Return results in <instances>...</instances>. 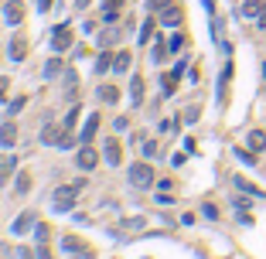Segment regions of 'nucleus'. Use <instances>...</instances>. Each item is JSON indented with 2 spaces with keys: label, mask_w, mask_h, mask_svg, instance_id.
<instances>
[{
  "label": "nucleus",
  "mask_w": 266,
  "mask_h": 259,
  "mask_svg": "<svg viewBox=\"0 0 266 259\" xmlns=\"http://www.w3.org/2000/svg\"><path fill=\"white\" fill-rule=\"evenodd\" d=\"M85 181H89V178H75L72 184L58 188V191H55V198H51V208H55V212H69L72 205H75V194H79L82 188H85Z\"/></svg>",
  "instance_id": "obj_1"
},
{
  "label": "nucleus",
  "mask_w": 266,
  "mask_h": 259,
  "mask_svg": "<svg viewBox=\"0 0 266 259\" xmlns=\"http://www.w3.org/2000/svg\"><path fill=\"white\" fill-rule=\"evenodd\" d=\"M130 184H133V188H151L154 184V167L143 164V160L133 164V167H130Z\"/></svg>",
  "instance_id": "obj_2"
},
{
  "label": "nucleus",
  "mask_w": 266,
  "mask_h": 259,
  "mask_svg": "<svg viewBox=\"0 0 266 259\" xmlns=\"http://www.w3.org/2000/svg\"><path fill=\"white\" fill-rule=\"evenodd\" d=\"M69 45H72V31H69V24L55 27V34H51V48H55V51H69Z\"/></svg>",
  "instance_id": "obj_3"
},
{
  "label": "nucleus",
  "mask_w": 266,
  "mask_h": 259,
  "mask_svg": "<svg viewBox=\"0 0 266 259\" xmlns=\"http://www.w3.org/2000/svg\"><path fill=\"white\" fill-rule=\"evenodd\" d=\"M4 21L11 24V27L24 21V4H21V0H7V7H4Z\"/></svg>",
  "instance_id": "obj_4"
},
{
  "label": "nucleus",
  "mask_w": 266,
  "mask_h": 259,
  "mask_svg": "<svg viewBox=\"0 0 266 259\" xmlns=\"http://www.w3.org/2000/svg\"><path fill=\"white\" fill-rule=\"evenodd\" d=\"M75 164H79L82 170H93L96 164H99V154H96L93 147H82L79 154H75Z\"/></svg>",
  "instance_id": "obj_5"
},
{
  "label": "nucleus",
  "mask_w": 266,
  "mask_h": 259,
  "mask_svg": "<svg viewBox=\"0 0 266 259\" xmlns=\"http://www.w3.org/2000/svg\"><path fill=\"white\" fill-rule=\"evenodd\" d=\"M31 228H35V212H21L17 215V218H14V236H24V232H31Z\"/></svg>",
  "instance_id": "obj_6"
},
{
  "label": "nucleus",
  "mask_w": 266,
  "mask_h": 259,
  "mask_svg": "<svg viewBox=\"0 0 266 259\" xmlns=\"http://www.w3.org/2000/svg\"><path fill=\"white\" fill-rule=\"evenodd\" d=\"M14 140H17V123H14L11 116H7V123L0 126V147L7 150V147H14Z\"/></svg>",
  "instance_id": "obj_7"
},
{
  "label": "nucleus",
  "mask_w": 266,
  "mask_h": 259,
  "mask_svg": "<svg viewBox=\"0 0 266 259\" xmlns=\"http://www.w3.org/2000/svg\"><path fill=\"white\" fill-rule=\"evenodd\" d=\"M14 170H17V160L11 154H0V184H7V178H14Z\"/></svg>",
  "instance_id": "obj_8"
},
{
  "label": "nucleus",
  "mask_w": 266,
  "mask_h": 259,
  "mask_svg": "<svg viewBox=\"0 0 266 259\" xmlns=\"http://www.w3.org/2000/svg\"><path fill=\"white\" fill-rule=\"evenodd\" d=\"M106 160H109L113 167L123 164V147H120V140H109V143H106Z\"/></svg>",
  "instance_id": "obj_9"
},
{
  "label": "nucleus",
  "mask_w": 266,
  "mask_h": 259,
  "mask_svg": "<svg viewBox=\"0 0 266 259\" xmlns=\"http://www.w3.org/2000/svg\"><path fill=\"white\" fill-rule=\"evenodd\" d=\"M27 58V41L24 38H11V62H24Z\"/></svg>",
  "instance_id": "obj_10"
},
{
  "label": "nucleus",
  "mask_w": 266,
  "mask_h": 259,
  "mask_svg": "<svg viewBox=\"0 0 266 259\" xmlns=\"http://www.w3.org/2000/svg\"><path fill=\"white\" fill-rule=\"evenodd\" d=\"M243 14H246V17H263V14H266V0H246Z\"/></svg>",
  "instance_id": "obj_11"
},
{
  "label": "nucleus",
  "mask_w": 266,
  "mask_h": 259,
  "mask_svg": "<svg viewBox=\"0 0 266 259\" xmlns=\"http://www.w3.org/2000/svg\"><path fill=\"white\" fill-rule=\"evenodd\" d=\"M120 7H123V0H106V4H103V21L113 24L116 14H120Z\"/></svg>",
  "instance_id": "obj_12"
},
{
  "label": "nucleus",
  "mask_w": 266,
  "mask_h": 259,
  "mask_svg": "<svg viewBox=\"0 0 266 259\" xmlns=\"http://www.w3.org/2000/svg\"><path fill=\"white\" fill-rule=\"evenodd\" d=\"M96 130H99V116H96V113H89V120H85V126H82V140H85V143H89V140H93V136H96Z\"/></svg>",
  "instance_id": "obj_13"
},
{
  "label": "nucleus",
  "mask_w": 266,
  "mask_h": 259,
  "mask_svg": "<svg viewBox=\"0 0 266 259\" xmlns=\"http://www.w3.org/2000/svg\"><path fill=\"white\" fill-rule=\"evenodd\" d=\"M246 143L253 147L256 154H259V150H266V130H253V133L246 136Z\"/></svg>",
  "instance_id": "obj_14"
},
{
  "label": "nucleus",
  "mask_w": 266,
  "mask_h": 259,
  "mask_svg": "<svg viewBox=\"0 0 266 259\" xmlns=\"http://www.w3.org/2000/svg\"><path fill=\"white\" fill-rule=\"evenodd\" d=\"M161 24H167V27H174V24H181V11H178V7H164L161 11Z\"/></svg>",
  "instance_id": "obj_15"
},
{
  "label": "nucleus",
  "mask_w": 266,
  "mask_h": 259,
  "mask_svg": "<svg viewBox=\"0 0 266 259\" xmlns=\"http://www.w3.org/2000/svg\"><path fill=\"white\" fill-rule=\"evenodd\" d=\"M130 99H133V106L143 102V79L140 75H133V82H130Z\"/></svg>",
  "instance_id": "obj_16"
},
{
  "label": "nucleus",
  "mask_w": 266,
  "mask_h": 259,
  "mask_svg": "<svg viewBox=\"0 0 266 259\" xmlns=\"http://www.w3.org/2000/svg\"><path fill=\"white\" fill-rule=\"evenodd\" d=\"M62 249H65V252H85V242H82V239H75V236H65L62 239Z\"/></svg>",
  "instance_id": "obj_17"
},
{
  "label": "nucleus",
  "mask_w": 266,
  "mask_h": 259,
  "mask_svg": "<svg viewBox=\"0 0 266 259\" xmlns=\"http://www.w3.org/2000/svg\"><path fill=\"white\" fill-rule=\"evenodd\" d=\"M14 191H17V194H27V191H31V174H27V170H17V181H14Z\"/></svg>",
  "instance_id": "obj_18"
},
{
  "label": "nucleus",
  "mask_w": 266,
  "mask_h": 259,
  "mask_svg": "<svg viewBox=\"0 0 266 259\" xmlns=\"http://www.w3.org/2000/svg\"><path fill=\"white\" fill-rule=\"evenodd\" d=\"M235 188H239V191H249V194H256V198H263V188H256L253 181H246V178H235Z\"/></svg>",
  "instance_id": "obj_19"
},
{
  "label": "nucleus",
  "mask_w": 266,
  "mask_h": 259,
  "mask_svg": "<svg viewBox=\"0 0 266 259\" xmlns=\"http://www.w3.org/2000/svg\"><path fill=\"white\" fill-rule=\"evenodd\" d=\"M99 99L103 102H116L120 99V89H116V85H99Z\"/></svg>",
  "instance_id": "obj_20"
},
{
  "label": "nucleus",
  "mask_w": 266,
  "mask_h": 259,
  "mask_svg": "<svg viewBox=\"0 0 266 259\" xmlns=\"http://www.w3.org/2000/svg\"><path fill=\"white\" fill-rule=\"evenodd\" d=\"M113 68H116V72H127V68H130V51H116Z\"/></svg>",
  "instance_id": "obj_21"
},
{
  "label": "nucleus",
  "mask_w": 266,
  "mask_h": 259,
  "mask_svg": "<svg viewBox=\"0 0 266 259\" xmlns=\"http://www.w3.org/2000/svg\"><path fill=\"white\" fill-rule=\"evenodd\" d=\"M58 72H65V62H58V58H51V62L45 65V75H48V79H55Z\"/></svg>",
  "instance_id": "obj_22"
},
{
  "label": "nucleus",
  "mask_w": 266,
  "mask_h": 259,
  "mask_svg": "<svg viewBox=\"0 0 266 259\" xmlns=\"http://www.w3.org/2000/svg\"><path fill=\"white\" fill-rule=\"evenodd\" d=\"M79 116H82V109H79V106H72V109H69V116L62 120V126H65V130H72V126L79 123Z\"/></svg>",
  "instance_id": "obj_23"
},
{
  "label": "nucleus",
  "mask_w": 266,
  "mask_h": 259,
  "mask_svg": "<svg viewBox=\"0 0 266 259\" xmlns=\"http://www.w3.org/2000/svg\"><path fill=\"white\" fill-rule=\"evenodd\" d=\"M113 58H116V55L103 51V55H99V62H96V72H109V68H113Z\"/></svg>",
  "instance_id": "obj_24"
},
{
  "label": "nucleus",
  "mask_w": 266,
  "mask_h": 259,
  "mask_svg": "<svg viewBox=\"0 0 266 259\" xmlns=\"http://www.w3.org/2000/svg\"><path fill=\"white\" fill-rule=\"evenodd\" d=\"M75 85H79V75L72 68H65V89H69V96H75Z\"/></svg>",
  "instance_id": "obj_25"
},
{
  "label": "nucleus",
  "mask_w": 266,
  "mask_h": 259,
  "mask_svg": "<svg viewBox=\"0 0 266 259\" xmlns=\"http://www.w3.org/2000/svg\"><path fill=\"white\" fill-rule=\"evenodd\" d=\"M24 106H27V96H17V99H14V102H11V109H7V116H11V120H14V116L21 113Z\"/></svg>",
  "instance_id": "obj_26"
},
{
  "label": "nucleus",
  "mask_w": 266,
  "mask_h": 259,
  "mask_svg": "<svg viewBox=\"0 0 266 259\" xmlns=\"http://www.w3.org/2000/svg\"><path fill=\"white\" fill-rule=\"evenodd\" d=\"M181 45H185V34H171L167 38V51H181Z\"/></svg>",
  "instance_id": "obj_27"
},
{
  "label": "nucleus",
  "mask_w": 266,
  "mask_h": 259,
  "mask_svg": "<svg viewBox=\"0 0 266 259\" xmlns=\"http://www.w3.org/2000/svg\"><path fill=\"white\" fill-rule=\"evenodd\" d=\"M140 154H143V157H154V154H157V143H154V140H147V143L140 147Z\"/></svg>",
  "instance_id": "obj_28"
},
{
  "label": "nucleus",
  "mask_w": 266,
  "mask_h": 259,
  "mask_svg": "<svg viewBox=\"0 0 266 259\" xmlns=\"http://www.w3.org/2000/svg\"><path fill=\"white\" fill-rule=\"evenodd\" d=\"M35 239H38V246L48 242V225H35Z\"/></svg>",
  "instance_id": "obj_29"
},
{
  "label": "nucleus",
  "mask_w": 266,
  "mask_h": 259,
  "mask_svg": "<svg viewBox=\"0 0 266 259\" xmlns=\"http://www.w3.org/2000/svg\"><path fill=\"white\" fill-rule=\"evenodd\" d=\"M7 89H11V79H7V75H0V102L7 99Z\"/></svg>",
  "instance_id": "obj_30"
},
{
  "label": "nucleus",
  "mask_w": 266,
  "mask_h": 259,
  "mask_svg": "<svg viewBox=\"0 0 266 259\" xmlns=\"http://www.w3.org/2000/svg\"><path fill=\"white\" fill-rule=\"evenodd\" d=\"M147 7L151 11H164V7H171V0H147Z\"/></svg>",
  "instance_id": "obj_31"
},
{
  "label": "nucleus",
  "mask_w": 266,
  "mask_h": 259,
  "mask_svg": "<svg viewBox=\"0 0 266 259\" xmlns=\"http://www.w3.org/2000/svg\"><path fill=\"white\" fill-rule=\"evenodd\" d=\"M151 31H154V21H147L140 27V41H151Z\"/></svg>",
  "instance_id": "obj_32"
},
{
  "label": "nucleus",
  "mask_w": 266,
  "mask_h": 259,
  "mask_svg": "<svg viewBox=\"0 0 266 259\" xmlns=\"http://www.w3.org/2000/svg\"><path fill=\"white\" fill-rule=\"evenodd\" d=\"M123 228H143V218H127V222H123Z\"/></svg>",
  "instance_id": "obj_33"
},
{
  "label": "nucleus",
  "mask_w": 266,
  "mask_h": 259,
  "mask_svg": "<svg viewBox=\"0 0 266 259\" xmlns=\"http://www.w3.org/2000/svg\"><path fill=\"white\" fill-rule=\"evenodd\" d=\"M38 259H51V252H48V246H45V242L38 246Z\"/></svg>",
  "instance_id": "obj_34"
},
{
  "label": "nucleus",
  "mask_w": 266,
  "mask_h": 259,
  "mask_svg": "<svg viewBox=\"0 0 266 259\" xmlns=\"http://www.w3.org/2000/svg\"><path fill=\"white\" fill-rule=\"evenodd\" d=\"M38 7H41V11H48V7H51V0H38Z\"/></svg>",
  "instance_id": "obj_35"
},
{
  "label": "nucleus",
  "mask_w": 266,
  "mask_h": 259,
  "mask_svg": "<svg viewBox=\"0 0 266 259\" xmlns=\"http://www.w3.org/2000/svg\"><path fill=\"white\" fill-rule=\"evenodd\" d=\"M85 4H89V0H79V7H85Z\"/></svg>",
  "instance_id": "obj_36"
},
{
  "label": "nucleus",
  "mask_w": 266,
  "mask_h": 259,
  "mask_svg": "<svg viewBox=\"0 0 266 259\" xmlns=\"http://www.w3.org/2000/svg\"><path fill=\"white\" fill-rule=\"evenodd\" d=\"M263 24H266V14H263Z\"/></svg>",
  "instance_id": "obj_37"
}]
</instances>
